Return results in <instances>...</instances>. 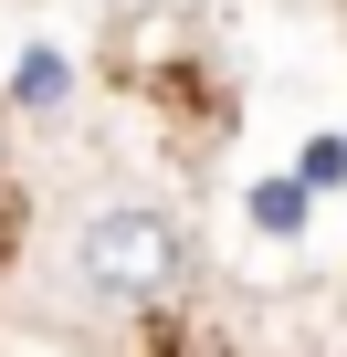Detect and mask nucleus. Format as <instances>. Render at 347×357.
Instances as JSON below:
<instances>
[{"label": "nucleus", "mask_w": 347, "mask_h": 357, "mask_svg": "<svg viewBox=\"0 0 347 357\" xmlns=\"http://www.w3.org/2000/svg\"><path fill=\"white\" fill-rule=\"evenodd\" d=\"M74 273H84L105 305H168V294H179V273H190V242H179V221H168V211L116 200V211L84 221Z\"/></svg>", "instance_id": "obj_1"}, {"label": "nucleus", "mask_w": 347, "mask_h": 357, "mask_svg": "<svg viewBox=\"0 0 347 357\" xmlns=\"http://www.w3.org/2000/svg\"><path fill=\"white\" fill-rule=\"evenodd\" d=\"M253 231H274V242L305 231V178H253Z\"/></svg>", "instance_id": "obj_2"}, {"label": "nucleus", "mask_w": 347, "mask_h": 357, "mask_svg": "<svg viewBox=\"0 0 347 357\" xmlns=\"http://www.w3.org/2000/svg\"><path fill=\"white\" fill-rule=\"evenodd\" d=\"M53 95H64V63L32 53V63H22V105H53Z\"/></svg>", "instance_id": "obj_3"}]
</instances>
